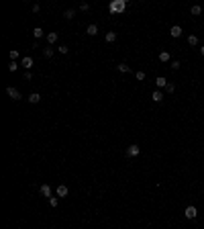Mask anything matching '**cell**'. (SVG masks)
<instances>
[{"mask_svg": "<svg viewBox=\"0 0 204 229\" xmlns=\"http://www.w3.org/2000/svg\"><path fill=\"white\" fill-rule=\"evenodd\" d=\"M108 8H110L112 15H121V12H125V10H126V0H112Z\"/></svg>", "mask_w": 204, "mask_h": 229, "instance_id": "cell-1", "label": "cell"}, {"mask_svg": "<svg viewBox=\"0 0 204 229\" xmlns=\"http://www.w3.org/2000/svg\"><path fill=\"white\" fill-rule=\"evenodd\" d=\"M184 217L186 219H196V217H198V209H196L194 205H188L184 209Z\"/></svg>", "mask_w": 204, "mask_h": 229, "instance_id": "cell-2", "label": "cell"}, {"mask_svg": "<svg viewBox=\"0 0 204 229\" xmlns=\"http://www.w3.org/2000/svg\"><path fill=\"white\" fill-rule=\"evenodd\" d=\"M139 153H141V147L137 145V143H133V145L126 147V158H137Z\"/></svg>", "mask_w": 204, "mask_h": 229, "instance_id": "cell-3", "label": "cell"}, {"mask_svg": "<svg viewBox=\"0 0 204 229\" xmlns=\"http://www.w3.org/2000/svg\"><path fill=\"white\" fill-rule=\"evenodd\" d=\"M33 57H29V55H24V57H20V68H24L27 72H31V68H33Z\"/></svg>", "mask_w": 204, "mask_h": 229, "instance_id": "cell-4", "label": "cell"}, {"mask_svg": "<svg viewBox=\"0 0 204 229\" xmlns=\"http://www.w3.org/2000/svg\"><path fill=\"white\" fill-rule=\"evenodd\" d=\"M55 195H57L59 199H65V196L69 195V188H68V186H65V184H59L57 188H55Z\"/></svg>", "mask_w": 204, "mask_h": 229, "instance_id": "cell-5", "label": "cell"}, {"mask_svg": "<svg viewBox=\"0 0 204 229\" xmlns=\"http://www.w3.org/2000/svg\"><path fill=\"white\" fill-rule=\"evenodd\" d=\"M6 94H8L12 100H20V98H23V96H20V92L16 90L15 86H8V88H6Z\"/></svg>", "mask_w": 204, "mask_h": 229, "instance_id": "cell-6", "label": "cell"}, {"mask_svg": "<svg viewBox=\"0 0 204 229\" xmlns=\"http://www.w3.org/2000/svg\"><path fill=\"white\" fill-rule=\"evenodd\" d=\"M41 195H43V196H47V199H51V196H53V190H51V186H49V184H41Z\"/></svg>", "mask_w": 204, "mask_h": 229, "instance_id": "cell-7", "label": "cell"}, {"mask_svg": "<svg viewBox=\"0 0 204 229\" xmlns=\"http://www.w3.org/2000/svg\"><path fill=\"white\" fill-rule=\"evenodd\" d=\"M170 35H171V37H174V39H178V37H182V27H180V25H174V27H171V29H170Z\"/></svg>", "mask_w": 204, "mask_h": 229, "instance_id": "cell-8", "label": "cell"}, {"mask_svg": "<svg viewBox=\"0 0 204 229\" xmlns=\"http://www.w3.org/2000/svg\"><path fill=\"white\" fill-rule=\"evenodd\" d=\"M33 37H35L37 41H39L41 37H47V33H45V31L41 29V27H35V29H33Z\"/></svg>", "mask_w": 204, "mask_h": 229, "instance_id": "cell-9", "label": "cell"}, {"mask_svg": "<svg viewBox=\"0 0 204 229\" xmlns=\"http://www.w3.org/2000/svg\"><path fill=\"white\" fill-rule=\"evenodd\" d=\"M86 35H90V37H96V35H98V27H96V25H88V27H86Z\"/></svg>", "mask_w": 204, "mask_h": 229, "instance_id": "cell-10", "label": "cell"}, {"mask_svg": "<svg viewBox=\"0 0 204 229\" xmlns=\"http://www.w3.org/2000/svg\"><path fill=\"white\" fill-rule=\"evenodd\" d=\"M155 84H157V88H159V90H161V88L165 90V86H167L170 82H167V80H165L163 76H157V78H155Z\"/></svg>", "mask_w": 204, "mask_h": 229, "instance_id": "cell-11", "label": "cell"}, {"mask_svg": "<svg viewBox=\"0 0 204 229\" xmlns=\"http://www.w3.org/2000/svg\"><path fill=\"white\" fill-rule=\"evenodd\" d=\"M159 62L161 63H170L171 62V55L167 53V51H159Z\"/></svg>", "mask_w": 204, "mask_h": 229, "instance_id": "cell-12", "label": "cell"}, {"mask_svg": "<svg viewBox=\"0 0 204 229\" xmlns=\"http://www.w3.org/2000/svg\"><path fill=\"white\" fill-rule=\"evenodd\" d=\"M151 100H153V103H161V100H163V92H161V90H155V92L151 94Z\"/></svg>", "mask_w": 204, "mask_h": 229, "instance_id": "cell-13", "label": "cell"}, {"mask_svg": "<svg viewBox=\"0 0 204 229\" xmlns=\"http://www.w3.org/2000/svg\"><path fill=\"white\" fill-rule=\"evenodd\" d=\"M45 39H47V43H49V45H53V43H57L59 35H57V33H47V37H45Z\"/></svg>", "mask_w": 204, "mask_h": 229, "instance_id": "cell-14", "label": "cell"}, {"mask_svg": "<svg viewBox=\"0 0 204 229\" xmlns=\"http://www.w3.org/2000/svg\"><path fill=\"white\" fill-rule=\"evenodd\" d=\"M39 100H41V94H39V92H31V94H29V103H31V104H37Z\"/></svg>", "mask_w": 204, "mask_h": 229, "instance_id": "cell-15", "label": "cell"}, {"mask_svg": "<svg viewBox=\"0 0 204 229\" xmlns=\"http://www.w3.org/2000/svg\"><path fill=\"white\" fill-rule=\"evenodd\" d=\"M104 41H106V43H114V41H117V33H112V31H108V33L104 35Z\"/></svg>", "mask_w": 204, "mask_h": 229, "instance_id": "cell-16", "label": "cell"}, {"mask_svg": "<svg viewBox=\"0 0 204 229\" xmlns=\"http://www.w3.org/2000/svg\"><path fill=\"white\" fill-rule=\"evenodd\" d=\"M73 16H76V8H68L63 12V19H68V21H72Z\"/></svg>", "mask_w": 204, "mask_h": 229, "instance_id": "cell-17", "label": "cell"}, {"mask_svg": "<svg viewBox=\"0 0 204 229\" xmlns=\"http://www.w3.org/2000/svg\"><path fill=\"white\" fill-rule=\"evenodd\" d=\"M188 45L190 47H196V45H198V37H196V35H188Z\"/></svg>", "mask_w": 204, "mask_h": 229, "instance_id": "cell-18", "label": "cell"}, {"mask_svg": "<svg viewBox=\"0 0 204 229\" xmlns=\"http://www.w3.org/2000/svg\"><path fill=\"white\" fill-rule=\"evenodd\" d=\"M180 66H182V63L178 62V59H171V62H170V70H171V72H178V70H180Z\"/></svg>", "mask_w": 204, "mask_h": 229, "instance_id": "cell-19", "label": "cell"}, {"mask_svg": "<svg viewBox=\"0 0 204 229\" xmlns=\"http://www.w3.org/2000/svg\"><path fill=\"white\" fill-rule=\"evenodd\" d=\"M117 70H118L121 74H129V72H131V68H129L126 63H118V66H117Z\"/></svg>", "mask_w": 204, "mask_h": 229, "instance_id": "cell-20", "label": "cell"}, {"mask_svg": "<svg viewBox=\"0 0 204 229\" xmlns=\"http://www.w3.org/2000/svg\"><path fill=\"white\" fill-rule=\"evenodd\" d=\"M8 57H10V62H16V59L20 57V53L16 51V49H10V53H8Z\"/></svg>", "mask_w": 204, "mask_h": 229, "instance_id": "cell-21", "label": "cell"}, {"mask_svg": "<svg viewBox=\"0 0 204 229\" xmlns=\"http://www.w3.org/2000/svg\"><path fill=\"white\" fill-rule=\"evenodd\" d=\"M19 68H20V63H16V62H8V72H16Z\"/></svg>", "mask_w": 204, "mask_h": 229, "instance_id": "cell-22", "label": "cell"}, {"mask_svg": "<svg viewBox=\"0 0 204 229\" xmlns=\"http://www.w3.org/2000/svg\"><path fill=\"white\" fill-rule=\"evenodd\" d=\"M165 92H167V94H174V92H175V84L170 82L167 86H165Z\"/></svg>", "mask_w": 204, "mask_h": 229, "instance_id": "cell-23", "label": "cell"}, {"mask_svg": "<svg viewBox=\"0 0 204 229\" xmlns=\"http://www.w3.org/2000/svg\"><path fill=\"white\" fill-rule=\"evenodd\" d=\"M53 53H55V51L51 47H45L43 49V55H45V57H53Z\"/></svg>", "mask_w": 204, "mask_h": 229, "instance_id": "cell-24", "label": "cell"}, {"mask_svg": "<svg viewBox=\"0 0 204 229\" xmlns=\"http://www.w3.org/2000/svg\"><path fill=\"white\" fill-rule=\"evenodd\" d=\"M190 12H192V15H196V16H198L200 12H202V8H200L198 4H194V6H192V8H190Z\"/></svg>", "mask_w": 204, "mask_h": 229, "instance_id": "cell-25", "label": "cell"}, {"mask_svg": "<svg viewBox=\"0 0 204 229\" xmlns=\"http://www.w3.org/2000/svg\"><path fill=\"white\" fill-rule=\"evenodd\" d=\"M49 205H51V207L55 209V207L59 205V196H51V199H49Z\"/></svg>", "mask_w": 204, "mask_h": 229, "instance_id": "cell-26", "label": "cell"}, {"mask_svg": "<svg viewBox=\"0 0 204 229\" xmlns=\"http://www.w3.org/2000/svg\"><path fill=\"white\" fill-rule=\"evenodd\" d=\"M57 51H59L61 55H65V53L69 51V47H68V45H59V47H57Z\"/></svg>", "mask_w": 204, "mask_h": 229, "instance_id": "cell-27", "label": "cell"}, {"mask_svg": "<svg viewBox=\"0 0 204 229\" xmlns=\"http://www.w3.org/2000/svg\"><path fill=\"white\" fill-rule=\"evenodd\" d=\"M23 80H24V82H31V80H33V74H31V72H24L23 74Z\"/></svg>", "mask_w": 204, "mask_h": 229, "instance_id": "cell-28", "label": "cell"}, {"mask_svg": "<svg viewBox=\"0 0 204 229\" xmlns=\"http://www.w3.org/2000/svg\"><path fill=\"white\" fill-rule=\"evenodd\" d=\"M135 78H137V80H145V72H143V70L135 72Z\"/></svg>", "mask_w": 204, "mask_h": 229, "instance_id": "cell-29", "label": "cell"}, {"mask_svg": "<svg viewBox=\"0 0 204 229\" xmlns=\"http://www.w3.org/2000/svg\"><path fill=\"white\" fill-rule=\"evenodd\" d=\"M80 10H82V12H88V10H90V4H86V2L80 4Z\"/></svg>", "mask_w": 204, "mask_h": 229, "instance_id": "cell-30", "label": "cell"}, {"mask_svg": "<svg viewBox=\"0 0 204 229\" xmlns=\"http://www.w3.org/2000/svg\"><path fill=\"white\" fill-rule=\"evenodd\" d=\"M39 10H41V6H39V4H33V12H35V15H37Z\"/></svg>", "mask_w": 204, "mask_h": 229, "instance_id": "cell-31", "label": "cell"}, {"mask_svg": "<svg viewBox=\"0 0 204 229\" xmlns=\"http://www.w3.org/2000/svg\"><path fill=\"white\" fill-rule=\"evenodd\" d=\"M200 55H204V45H200Z\"/></svg>", "mask_w": 204, "mask_h": 229, "instance_id": "cell-32", "label": "cell"}]
</instances>
